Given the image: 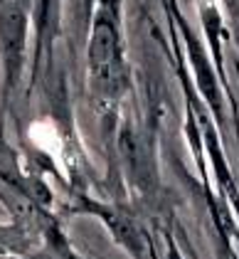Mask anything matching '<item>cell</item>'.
<instances>
[{
    "label": "cell",
    "instance_id": "1",
    "mask_svg": "<svg viewBox=\"0 0 239 259\" xmlns=\"http://www.w3.org/2000/svg\"><path fill=\"white\" fill-rule=\"evenodd\" d=\"M27 136H30L35 148H40L42 153H47L50 158L55 160V165L60 170H67V163H64V141H62V134H60V128L55 126V121H50V119L32 121L30 128H27Z\"/></svg>",
    "mask_w": 239,
    "mask_h": 259
}]
</instances>
